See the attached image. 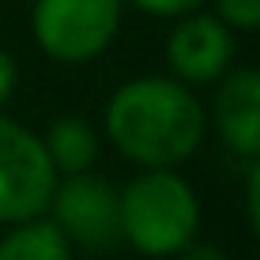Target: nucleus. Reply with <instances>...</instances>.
<instances>
[{"label": "nucleus", "mask_w": 260, "mask_h": 260, "mask_svg": "<svg viewBox=\"0 0 260 260\" xmlns=\"http://www.w3.org/2000/svg\"><path fill=\"white\" fill-rule=\"evenodd\" d=\"M106 128L132 162L177 166L204 136V110L174 79H132L113 94Z\"/></svg>", "instance_id": "obj_1"}, {"label": "nucleus", "mask_w": 260, "mask_h": 260, "mask_svg": "<svg viewBox=\"0 0 260 260\" xmlns=\"http://www.w3.org/2000/svg\"><path fill=\"white\" fill-rule=\"evenodd\" d=\"M200 204L170 166H151L121 196V238L143 256H174L196 234Z\"/></svg>", "instance_id": "obj_2"}, {"label": "nucleus", "mask_w": 260, "mask_h": 260, "mask_svg": "<svg viewBox=\"0 0 260 260\" xmlns=\"http://www.w3.org/2000/svg\"><path fill=\"white\" fill-rule=\"evenodd\" d=\"M53 189L57 166L46 143L23 124L0 117V222L38 219L49 208Z\"/></svg>", "instance_id": "obj_3"}, {"label": "nucleus", "mask_w": 260, "mask_h": 260, "mask_svg": "<svg viewBox=\"0 0 260 260\" xmlns=\"http://www.w3.org/2000/svg\"><path fill=\"white\" fill-rule=\"evenodd\" d=\"M121 0H34V38L49 57L79 64L113 42Z\"/></svg>", "instance_id": "obj_4"}, {"label": "nucleus", "mask_w": 260, "mask_h": 260, "mask_svg": "<svg viewBox=\"0 0 260 260\" xmlns=\"http://www.w3.org/2000/svg\"><path fill=\"white\" fill-rule=\"evenodd\" d=\"M57 226L87 249H113L121 238V196L110 189L106 177H91L79 170L64 189H53Z\"/></svg>", "instance_id": "obj_5"}, {"label": "nucleus", "mask_w": 260, "mask_h": 260, "mask_svg": "<svg viewBox=\"0 0 260 260\" xmlns=\"http://www.w3.org/2000/svg\"><path fill=\"white\" fill-rule=\"evenodd\" d=\"M230 53H234V42H230L226 26H222L215 15H192L170 34V68L177 72L189 83H208L215 79L222 68L230 64Z\"/></svg>", "instance_id": "obj_6"}, {"label": "nucleus", "mask_w": 260, "mask_h": 260, "mask_svg": "<svg viewBox=\"0 0 260 260\" xmlns=\"http://www.w3.org/2000/svg\"><path fill=\"white\" fill-rule=\"evenodd\" d=\"M219 132L238 155H260V72L241 68L219 87L215 98Z\"/></svg>", "instance_id": "obj_7"}, {"label": "nucleus", "mask_w": 260, "mask_h": 260, "mask_svg": "<svg viewBox=\"0 0 260 260\" xmlns=\"http://www.w3.org/2000/svg\"><path fill=\"white\" fill-rule=\"evenodd\" d=\"M0 260H72L68 238L57 222L23 219L0 241Z\"/></svg>", "instance_id": "obj_8"}, {"label": "nucleus", "mask_w": 260, "mask_h": 260, "mask_svg": "<svg viewBox=\"0 0 260 260\" xmlns=\"http://www.w3.org/2000/svg\"><path fill=\"white\" fill-rule=\"evenodd\" d=\"M46 151H49V158H53V166H57V170L79 174V170H87L94 162L98 140H94V132L87 128V121L60 117V121H53V128L46 136Z\"/></svg>", "instance_id": "obj_9"}, {"label": "nucleus", "mask_w": 260, "mask_h": 260, "mask_svg": "<svg viewBox=\"0 0 260 260\" xmlns=\"http://www.w3.org/2000/svg\"><path fill=\"white\" fill-rule=\"evenodd\" d=\"M219 15L230 26H260V0H219Z\"/></svg>", "instance_id": "obj_10"}, {"label": "nucleus", "mask_w": 260, "mask_h": 260, "mask_svg": "<svg viewBox=\"0 0 260 260\" xmlns=\"http://www.w3.org/2000/svg\"><path fill=\"white\" fill-rule=\"evenodd\" d=\"M136 8H143V12L151 15H185L192 12L196 4H204V0H132Z\"/></svg>", "instance_id": "obj_11"}, {"label": "nucleus", "mask_w": 260, "mask_h": 260, "mask_svg": "<svg viewBox=\"0 0 260 260\" xmlns=\"http://www.w3.org/2000/svg\"><path fill=\"white\" fill-rule=\"evenodd\" d=\"M249 219H253V230L260 238V166L253 170V177H249Z\"/></svg>", "instance_id": "obj_12"}, {"label": "nucleus", "mask_w": 260, "mask_h": 260, "mask_svg": "<svg viewBox=\"0 0 260 260\" xmlns=\"http://www.w3.org/2000/svg\"><path fill=\"white\" fill-rule=\"evenodd\" d=\"M12 87H15V60L8 53H0V102H8Z\"/></svg>", "instance_id": "obj_13"}, {"label": "nucleus", "mask_w": 260, "mask_h": 260, "mask_svg": "<svg viewBox=\"0 0 260 260\" xmlns=\"http://www.w3.org/2000/svg\"><path fill=\"white\" fill-rule=\"evenodd\" d=\"M181 260H226V256H222L215 245H192L189 241V245L181 249Z\"/></svg>", "instance_id": "obj_14"}]
</instances>
